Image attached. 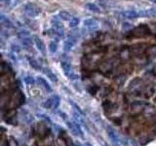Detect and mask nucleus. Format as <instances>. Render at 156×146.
Listing matches in <instances>:
<instances>
[{
    "label": "nucleus",
    "mask_w": 156,
    "mask_h": 146,
    "mask_svg": "<svg viewBox=\"0 0 156 146\" xmlns=\"http://www.w3.org/2000/svg\"><path fill=\"white\" fill-rule=\"evenodd\" d=\"M78 38H79V35L77 33L75 32H72L69 36H68V38L66 40V42H64V45H63V49L66 52H69L72 50V48L74 47V45L77 43L78 41Z\"/></svg>",
    "instance_id": "obj_1"
},
{
    "label": "nucleus",
    "mask_w": 156,
    "mask_h": 146,
    "mask_svg": "<svg viewBox=\"0 0 156 146\" xmlns=\"http://www.w3.org/2000/svg\"><path fill=\"white\" fill-rule=\"evenodd\" d=\"M25 12L28 16L34 18L39 15L41 10L39 7L34 4V3H28V4L25 5Z\"/></svg>",
    "instance_id": "obj_2"
},
{
    "label": "nucleus",
    "mask_w": 156,
    "mask_h": 146,
    "mask_svg": "<svg viewBox=\"0 0 156 146\" xmlns=\"http://www.w3.org/2000/svg\"><path fill=\"white\" fill-rule=\"evenodd\" d=\"M119 15L122 18L127 19V20H134V19L142 17V11H140V12H138V11H136V10L130 9V10L122 11V12L119 13Z\"/></svg>",
    "instance_id": "obj_3"
},
{
    "label": "nucleus",
    "mask_w": 156,
    "mask_h": 146,
    "mask_svg": "<svg viewBox=\"0 0 156 146\" xmlns=\"http://www.w3.org/2000/svg\"><path fill=\"white\" fill-rule=\"evenodd\" d=\"M62 67L63 69L64 74H66L69 79H77L78 78V76L76 75L75 72L73 71V68H72L70 63H66V61H63V63H62Z\"/></svg>",
    "instance_id": "obj_4"
},
{
    "label": "nucleus",
    "mask_w": 156,
    "mask_h": 146,
    "mask_svg": "<svg viewBox=\"0 0 156 146\" xmlns=\"http://www.w3.org/2000/svg\"><path fill=\"white\" fill-rule=\"evenodd\" d=\"M83 26L90 31H94L99 28V22L94 19H87L83 22Z\"/></svg>",
    "instance_id": "obj_5"
},
{
    "label": "nucleus",
    "mask_w": 156,
    "mask_h": 146,
    "mask_svg": "<svg viewBox=\"0 0 156 146\" xmlns=\"http://www.w3.org/2000/svg\"><path fill=\"white\" fill-rule=\"evenodd\" d=\"M33 38H34V44H35V46H36V48L38 49V51L39 52H41L43 54V55H45V54H46V46H45V44L43 43V41L40 39L39 37L38 36H33Z\"/></svg>",
    "instance_id": "obj_6"
},
{
    "label": "nucleus",
    "mask_w": 156,
    "mask_h": 146,
    "mask_svg": "<svg viewBox=\"0 0 156 146\" xmlns=\"http://www.w3.org/2000/svg\"><path fill=\"white\" fill-rule=\"evenodd\" d=\"M59 102H60V99L56 95V97H53L51 98H49L48 101H46V103L44 104V106L47 107V108H50V107H57L59 105Z\"/></svg>",
    "instance_id": "obj_7"
},
{
    "label": "nucleus",
    "mask_w": 156,
    "mask_h": 146,
    "mask_svg": "<svg viewBox=\"0 0 156 146\" xmlns=\"http://www.w3.org/2000/svg\"><path fill=\"white\" fill-rule=\"evenodd\" d=\"M0 21H1V25L4 26V28H13V24L11 22V21L8 18H6L4 16V15H1V17H0Z\"/></svg>",
    "instance_id": "obj_8"
},
{
    "label": "nucleus",
    "mask_w": 156,
    "mask_h": 146,
    "mask_svg": "<svg viewBox=\"0 0 156 146\" xmlns=\"http://www.w3.org/2000/svg\"><path fill=\"white\" fill-rule=\"evenodd\" d=\"M59 18L64 22H69L73 17H72L68 12H66V11H60L59 13Z\"/></svg>",
    "instance_id": "obj_9"
},
{
    "label": "nucleus",
    "mask_w": 156,
    "mask_h": 146,
    "mask_svg": "<svg viewBox=\"0 0 156 146\" xmlns=\"http://www.w3.org/2000/svg\"><path fill=\"white\" fill-rule=\"evenodd\" d=\"M85 7L93 13H100L101 12V9L99 8V6L96 5V4H94V3H87V4L85 5Z\"/></svg>",
    "instance_id": "obj_10"
},
{
    "label": "nucleus",
    "mask_w": 156,
    "mask_h": 146,
    "mask_svg": "<svg viewBox=\"0 0 156 146\" xmlns=\"http://www.w3.org/2000/svg\"><path fill=\"white\" fill-rule=\"evenodd\" d=\"M99 4H100L102 8H109V7H111V0H98Z\"/></svg>",
    "instance_id": "obj_11"
},
{
    "label": "nucleus",
    "mask_w": 156,
    "mask_h": 146,
    "mask_svg": "<svg viewBox=\"0 0 156 146\" xmlns=\"http://www.w3.org/2000/svg\"><path fill=\"white\" fill-rule=\"evenodd\" d=\"M49 50H50L51 53H56L57 50H58V43L55 41L50 42V44H49Z\"/></svg>",
    "instance_id": "obj_12"
},
{
    "label": "nucleus",
    "mask_w": 156,
    "mask_h": 146,
    "mask_svg": "<svg viewBox=\"0 0 156 146\" xmlns=\"http://www.w3.org/2000/svg\"><path fill=\"white\" fill-rule=\"evenodd\" d=\"M68 22H69V24H68V25H69V28H76V26H77L78 24H79V20L77 18L73 17Z\"/></svg>",
    "instance_id": "obj_13"
},
{
    "label": "nucleus",
    "mask_w": 156,
    "mask_h": 146,
    "mask_svg": "<svg viewBox=\"0 0 156 146\" xmlns=\"http://www.w3.org/2000/svg\"><path fill=\"white\" fill-rule=\"evenodd\" d=\"M45 73H46V75L48 76L49 78H50L51 80H53V81H55L57 82V77H56V75L55 74H53L52 71L50 70V69H45Z\"/></svg>",
    "instance_id": "obj_14"
},
{
    "label": "nucleus",
    "mask_w": 156,
    "mask_h": 146,
    "mask_svg": "<svg viewBox=\"0 0 156 146\" xmlns=\"http://www.w3.org/2000/svg\"><path fill=\"white\" fill-rule=\"evenodd\" d=\"M28 60H29L30 65H31V66H32L33 68H35V69H40V68H41V66L39 65V63H38L35 60H33V59H28Z\"/></svg>",
    "instance_id": "obj_15"
},
{
    "label": "nucleus",
    "mask_w": 156,
    "mask_h": 146,
    "mask_svg": "<svg viewBox=\"0 0 156 146\" xmlns=\"http://www.w3.org/2000/svg\"><path fill=\"white\" fill-rule=\"evenodd\" d=\"M38 81H39L41 84H42V85H43V87L45 88V89H46V90H48V91H51V88H50V86H49V84L46 82V80H45V79H43V78H38Z\"/></svg>",
    "instance_id": "obj_16"
},
{
    "label": "nucleus",
    "mask_w": 156,
    "mask_h": 146,
    "mask_svg": "<svg viewBox=\"0 0 156 146\" xmlns=\"http://www.w3.org/2000/svg\"><path fill=\"white\" fill-rule=\"evenodd\" d=\"M25 81L26 84H28V85H33L34 84V79L32 77H29V76L25 78Z\"/></svg>",
    "instance_id": "obj_17"
},
{
    "label": "nucleus",
    "mask_w": 156,
    "mask_h": 146,
    "mask_svg": "<svg viewBox=\"0 0 156 146\" xmlns=\"http://www.w3.org/2000/svg\"><path fill=\"white\" fill-rule=\"evenodd\" d=\"M12 50L14 52H17V53L20 52V48H19L17 45H14V44H12Z\"/></svg>",
    "instance_id": "obj_18"
},
{
    "label": "nucleus",
    "mask_w": 156,
    "mask_h": 146,
    "mask_svg": "<svg viewBox=\"0 0 156 146\" xmlns=\"http://www.w3.org/2000/svg\"><path fill=\"white\" fill-rule=\"evenodd\" d=\"M2 4H5V5H8L11 3V0H1Z\"/></svg>",
    "instance_id": "obj_19"
}]
</instances>
